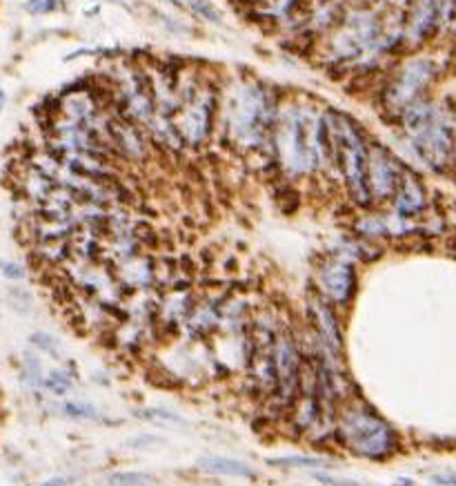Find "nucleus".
I'll return each mask as SVG.
<instances>
[{"label":"nucleus","instance_id":"nucleus-1","mask_svg":"<svg viewBox=\"0 0 456 486\" xmlns=\"http://www.w3.org/2000/svg\"><path fill=\"white\" fill-rule=\"evenodd\" d=\"M328 121L334 143V165L343 174L354 202L365 208L372 203L368 188V143L354 121L343 114L328 112Z\"/></svg>","mask_w":456,"mask_h":486},{"label":"nucleus","instance_id":"nucleus-2","mask_svg":"<svg viewBox=\"0 0 456 486\" xmlns=\"http://www.w3.org/2000/svg\"><path fill=\"white\" fill-rule=\"evenodd\" d=\"M317 121H312L303 109H292L277 121L272 141L274 157L292 174H305L319 165Z\"/></svg>","mask_w":456,"mask_h":486},{"label":"nucleus","instance_id":"nucleus-3","mask_svg":"<svg viewBox=\"0 0 456 486\" xmlns=\"http://www.w3.org/2000/svg\"><path fill=\"white\" fill-rule=\"evenodd\" d=\"M337 433L340 442L352 453L368 460H383L397 449V435L383 419L360 406H350L337 418Z\"/></svg>","mask_w":456,"mask_h":486},{"label":"nucleus","instance_id":"nucleus-4","mask_svg":"<svg viewBox=\"0 0 456 486\" xmlns=\"http://www.w3.org/2000/svg\"><path fill=\"white\" fill-rule=\"evenodd\" d=\"M300 364L303 355L294 339V335L288 328H280L274 342V366H277V390L269 398V404L277 406L279 410H288L299 398V382H300Z\"/></svg>","mask_w":456,"mask_h":486},{"label":"nucleus","instance_id":"nucleus-5","mask_svg":"<svg viewBox=\"0 0 456 486\" xmlns=\"http://www.w3.org/2000/svg\"><path fill=\"white\" fill-rule=\"evenodd\" d=\"M399 163L380 145H368V188L372 202L394 199L400 179Z\"/></svg>","mask_w":456,"mask_h":486},{"label":"nucleus","instance_id":"nucleus-6","mask_svg":"<svg viewBox=\"0 0 456 486\" xmlns=\"http://www.w3.org/2000/svg\"><path fill=\"white\" fill-rule=\"evenodd\" d=\"M434 67L428 61H412L400 69V74L385 89V105L403 112L410 103L419 101L423 85L432 78Z\"/></svg>","mask_w":456,"mask_h":486},{"label":"nucleus","instance_id":"nucleus-7","mask_svg":"<svg viewBox=\"0 0 456 486\" xmlns=\"http://www.w3.org/2000/svg\"><path fill=\"white\" fill-rule=\"evenodd\" d=\"M320 295L329 302L345 305L357 293V273L348 259H328L319 268Z\"/></svg>","mask_w":456,"mask_h":486},{"label":"nucleus","instance_id":"nucleus-8","mask_svg":"<svg viewBox=\"0 0 456 486\" xmlns=\"http://www.w3.org/2000/svg\"><path fill=\"white\" fill-rule=\"evenodd\" d=\"M309 317L314 324V335L328 353L329 362L337 368H340V350H343V337H340V328L337 317H334L332 308H329L325 297H312L308 304Z\"/></svg>","mask_w":456,"mask_h":486},{"label":"nucleus","instance_id":"nucleus-9","mask_svg":"<svg viewBox=\"0 0 456 486\" xmlns=\"http://www.w3.org/2000/svg\"><path fill=\"white\" fill-rule=\"evenodd\" d=\"M112 268L114 277L127 290V295L137 293V290H149L157 285V262L145 253L123 259V262L114 264Z\"/></svg>","mask_w":456,"mask_h":486},{"label":"nucleus","instance_id":"nucleus-10","mask_svg":"<svg viewBox=\"0 0 456 486\" xmlns=\"http://www.w3.org/2000/svg\"><path fill=\"white\" fill-rule=\"evenodd\" d=\"M248 382L257 398H272L277 390V366H274V346L272 348H254L249 346V357L245 364Z\"/></svg>","mask_w":456,"mask_h":486},{"label":"nucleus","instance_id":"nucleus-11","mask_svg":"<svg viewBox=\"0 0 456 486\" xmlns=\"http://www.w3.org/2000/svg\"><path fill=\"white\" fill-rule=\"evenodd\" d=\"M428 205V199H425V190L423 185L412 172L408 170H400V179H399V188L394 192V210L400 217H417L425 210Z\"/></svg>","mask_w":456,"mask_h":486},{"label":"nucleus","instance_id":"nucleus-12","mask_svg":"<svg viewBox=\"0 0 456 486\" xmlns=\"http://www.w3.org/2000/svg\"><path fill=\"white\" fill-rule=\"evenodd\" d=\"M197 297L189 290V285L185 288H172L163 299H158V313L157 319L163 326H180L187 322L189 313H192Z\"/></svg>","mask_w":456,"mask_h":486},{"label":"nucleus","instance_id":"nucleus-13","mask_svg":"<svg viewBox=\"0 0 456 486\" xmlns=\"http://www.w3.org/2000/svg\"><path fill=\"white\" fill-rule=\"evenodd\" d=\"M223 302L225 297H217V295H214V297L197 299L187 322H185L187 333L192 335V337H205V335H209L212 330H217L220 324V305H223Z\"/></svg>","mask_w":456,"mask_h":486},{"label":"nucleus","instance_id":"nucleus-14","mask_svg":"<svg viewBox=\"0 0 456 486\" xmlns=\"http://www.w3.org/2000/svg\"><path fill=\"white\" fill-rule=\"evenodd\" d=\"M200 469L209 470V473L229 475V478H254V470L248 464L237 462L229 458H203L198 462Z\"/></svg>","mask_w":456,"mask_h":486},{"label":"nucleus","instance_id":"nucleus-15","mask_svg":"<svg viewBox=\"0 0 456 486\" xmlns=\"http://www.w3.org/2000/svg\"><path fill=\"white\" fill-rule=\"evenodd\" d=\"M269 464L274 466H300V469H317V466H325L323 458H308V455H292V458H279V460H269Z\"/></svg>","mask_w":456,"mask_h":486},{"label":"nucleus","instance_id":"nucleus-16","mask_svg":"<svg viewBox=\"0 0 456 486\" xmlns=\"http://www.w3.org/2000/svg\"><path fill=\"white\" fill-rule=\"evenodd\" d=\"M43 384L45 388L52 390L54 395H65L69 390V386H72V379H69L63 370H52V373H47V377L43 379Z\"/></svg>","mask_w":456,"mask_h":486},{"label":"nucleus","instance_id":"nucleus-17","mask_svg":"<svg viewBox=\"0 0 456 486\" xmlns=\"http://www.w3.org/2000/svg\"><path fill=\"white\" fill-rule=\"evenodd\" d=\"M152 482L154 480L145 473H114L109 478V484L112 486H147Z\"/></svg>","mask_w":456,"mask_h":486},{"label":"nucleus","instance_id":"nucleus-18","mask_svg":"<svg viewBox=\"0 0 456 486\" xmlns=\"http://www.w3.org/2000/svg\"><path fill=\"white\" fill-rule=\"evenodd\" d=\"M32 344L36 346L38 350H43V353H47L49 357H60L58 346H56V342H54L52 337H49V335H45V333L32 335Z\"/></svg>","mask_w":456,"mask_h":486},{"label":"nucleus","instance_id":"nucleus-19","mask_svg":"<svg viewBox=\"0 0 456 486\" xmlns=\"http://www.w3.org/2000/svg\"><path fill=\"white\" fill-rule=\"evenodd\" d=\"M0 273H3V277L9 279V282H23L25 279V268L16 262H5V259H0Z\"/></svg>","mask_w":456,"mask_h":486},{"label":"nucleus","instance_id":"nucleus-20","mask_svg":"<svg viewBox=\"0 0 456 486\" xmlns=\"http://www.w3.org/2000/svg\"><path fill=\"white\" fill-rule=\"evenodd\" d=\"M192 7H194V12H198L200 16H205L208 21H212V23L220 21V14L208 3V0H192Z\"/></svg>","mask_w":456,"mask_h":486},{"label":"nucleus","instance_id":"nucleus-21","mask_svg":"<svg viewBox=\"0 0 456 486\" xmlns=\"http://www.w3.org/2000/svg\"><path fill=\"white\" fill-rule=\"evenodd\" d=\"M27 9L32 14H47L56 9V0H29Z\"/></svg>","mask_w":456,"mask_h":486},{"label":"nucleus","instance_id":"nucleus-22","mask_svg":"<svg viewBox=\"0 0 456 486\" xmlns=\"http://www.w3.org/2000/svg\"><path fill=\"white\" fill-rule=\"evenodd\" d=\"M314 478L325 486H360L359 482H352V480H340V478H332V475H323V473H317Z\"/></svg>","mask_w":456,"mask_h":486},{"label":"nucleus","instance_id":"nucleus-23","mask_svg":"<svg viewBox=\"0 0 456 486\" xmlns=\"http://www.w3.org/2000/svg\"><path fill=\"white\" fill-rule=\"evenodd\" d=\"M67 410L69 413H74L76 418H92L94 410L87 408V406H80V404H67Z\"/></svg>","mask_w":456,"mask_h":486},{"label":"nucleus","instance_id":"nucleus-24","mask_svg":"<svg viewBox=\"0 0 456 486\" xmlns=\"http://www.w3.org/2000/svg\"><path fill=\"white\" fill-rule=\"evenodd\" d=\"M69 482H72V480H67V478H54V480H47V482L40 484V486H67Z\"/></svg>","mask_w":456,"mask_h":486},{"label":"nucleus","instance_id":"nucleus-25","mask_svg":"<svg viewBox=\"0 0 456 486\" xmlns=\"http://www.w3.org/2000/svg\"><path fill=\"white\" fill-rule=\"evenodd\" d=\"M5 103H7V94L3 92V89H0V114H3V109H5Z\"/></svg>","mask_w":456,"mask_h":486}]
</instances>
